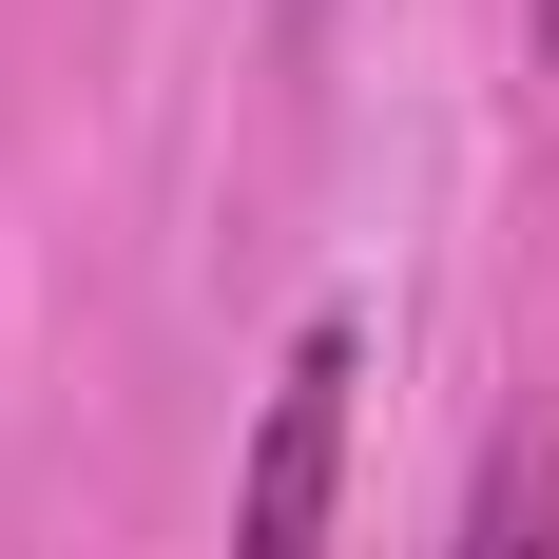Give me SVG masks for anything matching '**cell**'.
<instances>
[{
	"label": "cell",
	"instance_id": "cell-1",
	"mask_svg": "<svg viewBox=\"0 0 559 559\" xmlns=\"http://www.w3.org/2000/svg\"><path fill=\"white\" fill-rule=\"evenodd\" d=\"M347 367H367V329H347V309H309V329L271 347V405H251V463H231V559H329Z\"/></svg>",
	"mask_w": 559,
	"mask_h": 559
},
{
	"label": "cell",
	"instance_id": "cell-2",
	"mask_svg": "<svg viewBox=\"0 0 559 559\" xmlns=\"http://www.w3.org/2000/svg\"><path fill=\"white\" fill-rule=\"evenodd\" d=\"M444 559H559V425H502L463 463V540Z\"/></svg>",
	"mask_w": 559,
	"mask_h": 559
},
{
	"label": "cell",
	"instance_id": "cell-3",
	"mask_svg": "<svg viewBox=\"0 0 559 559\" xmlns=\"http://www.w3.org/2000/svg\"><path fill=\"white\" fill-rule=\"evenodd\" d=\"M521 58H540V78H559V0H521Z\"/></svg>",
	"mask_w": 559,
	"mask_h": 559
}]
</instances>
